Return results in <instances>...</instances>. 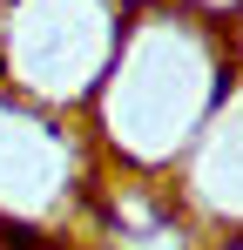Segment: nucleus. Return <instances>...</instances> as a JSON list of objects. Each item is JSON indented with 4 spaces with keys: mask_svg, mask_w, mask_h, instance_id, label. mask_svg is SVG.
Segmentation results:
<instances>
[{
    "mask_svg": "<svg viewBox=\"0 0 243 250\" xmlns=\"http://www.w3.org/2000/svg\"><path fill=\"white\" fill-rule=\"evenodd\" d=\"M189 14H202V21H216V14H230V7H243V0H182Z\"/></svg>",
    "mask_w": 243,
    "mask_h": 250,
    "instance_id": "obj_3",
    "label": "nucleus"
},
{
    "mask_svg": "<svg viewBox=\"0 0 243 250\" xmlns=\"http://www.w3.org/2000/svg\"><path fill=\"white\" fill-rule=\"evenodd\" d=\"M122 27L108 0H7L0 14V54L7 82L40 102H88L115 68Z\"/></svg>",
    "mask_w": 243,
    "mask_h": 250,
    "instance_id": "obj_2",
    "label": "nucleus"
},
{
    "mask_svg": "<svg viewBox=\"0 0 243 250\" xmlns=\"http://www.w3.org/2000/svg\"><path fill=\"white\" fill-rule=\"evenodd\" d=\"M237 61L223 34L189 7H156L122 27L115 68L101 82V128L128 163L156 169L196 142V128L230 102Z\"/></svg>",
    "mask_w": 243,
    "mask_h": 250,
    "instance_id": "obj_1",
    "label": "nucleus"
}]
</instances>
